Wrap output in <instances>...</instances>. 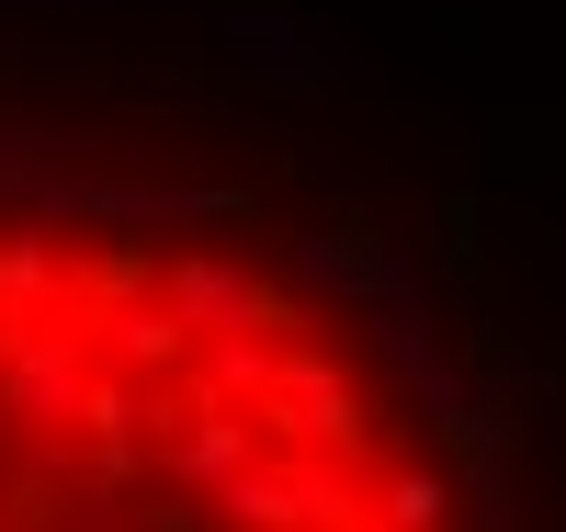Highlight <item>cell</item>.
Returning <instances> with one entry per match:
<instances>
[{"instance_id":"obj_1","label":"cell","mask_w":566,"mask_h":532,"mask_svg":"<svg viewBox=\"0 0 566 532\" xmlns=\"http://www.w3.org/2000/svg\"><path fill=\"white\" fill-rule=\"evenodd\" d=\"M250 430H261V453H328V465L374 453V408H363V385L340 374L328 341H283L272 352V397L250 408Z\"/></svg>"},{"instance_id":"obj_2","label":"cell","mask_w":566,"mask_h":532,"mask_svg":"<svg viewBox=\"0 0 566 532\" xmlns=\"http://www.w3.org/2000/svg\"><path fill=\"white\" fill-rule=\"evenodd\" d=\"M80 385H91V352H80V317H34V328H0V408H12L45 453L69 442L80 419Z\"/></svg>"},{"instance_id":"obj_3","label":"cell","mask_w":566,"mask_h":532,"mask_svg":"<svg viewBox=\"0 0 566 532\" xmlns=\"http://www.w3.org/2000/svg\"><path fill=\"white\" fill-rule=\"evenodd\" d=\"M239 465H261V430H250V408H216V397H193V408H181V430L148 453V476H159L170 499H193V510H205Z\"/></svg>"},{"instance_id":"obj_4","label":"cell","mask_w":566,"mask_h":532,"mask_svg":"<svg viewBox=\"0 0 566 532\" xmlns=\"http://www.w3.org/2000/svg\"><path fill=\"white\" fill-rule=\"evenodd\" d=\"M80 352H91V374L159 385V374H193V328H181L159 295H125V306H103V317H80Z\"/></svg>"},{"instance_id":"obj_5","label":"cell","mask_w":566,"mask_h":532,"mask_svg":"<svg viewBox=\"0 0 566 532\" xmlns=\"http://www.w3.org/2000/svg\"><path fill=\"white\" fill-rule=\"evenodd\" d=\"M250 261H227V250H170L159 261V283H148V295L181 317V328H193V341H216V328H239L250 317Z\"/></svg>"},{"instance_id":"obj_6","label":"cell","mask_w":566,"mask_h":532,"mask_svg":"<svg viewBox=\"0 0 566 532\" xmlns=\"http://www.w3.org/2000/svg\"><path fill=\"white\" fill-rule=\"evenodd\" d=\"M69 295V238H45L34 216L0 227V328H34V317H57Z\"/></svg>"},{"instance_id":"obj_7","label":"cell","mask_w":566,"mask_h":532,"mask_svg":"<svg viewBox=\"0 0 566 532\" xmlns=\"http://www.w3.org/2000/svg\"><path fill=\"white\" fill-rule=\"evenodd\" d=\"M227 45H239V69L272 80V91H317V80H340V58H328L306 23H283V12H227Z\"/></svg>"},{"instance_id":"obj_8","label":"cell","mask_w":566,"mask_h":532,"mask_svg":"<svg viewBox=\"0 0 566 532\" xmlns=\"http://www.w3.org/2000/svg\"><path fill=\"white\" fill-rule=\"evenodd\" d=\"M453 476L431 465V453H408V465H386V476H374V488H363V521L374 532H453Z\"/></svg>"},{"instance_id":"obj_9","label":"cell","mask_w":566,"mask_h":532,"mask_svg":"<svg viewBox=\"0 0 566 532\" xmlns=\"http://www.w3.org/2000/svg\"><path fill=\"white\" fill-rule=\"evenodd\" d=\"M272 352H283V341H261V328H216V341H193V397L261 408V397H272Z\"/></svg>"},{"instance_id":"obj_10","label":"cell","mask_w":566,"mask_h":532,"mask_svg":"<svg viewBox=\"0 0 566 532\" xmlns=\"http://www.w3.org/2000/svg\"><path fill=\"white\" fill-rule=\"evenodd\" d=\"M363 341H374V352H386V363H397L408 385H419V374H431V363L453 352V341H442V328H431V317H419V306H363Z\"/></svg>"}]
</instances>
